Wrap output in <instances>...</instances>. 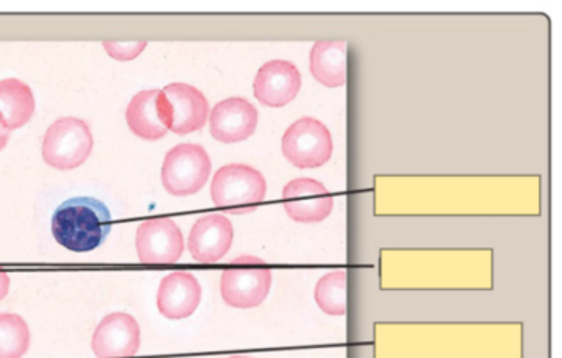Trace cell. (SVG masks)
I'll return each instance as SVG.
<instances>
[{
    "label": "cell",
    "mask_w": 562,
    "mask_h": 358,
    "mask_svg": "<svg viewBox=\"0 0 562 358\" xmlns=\"http://www.w3.org/2000/svg\"><path fill=\"white\" fill-rule=\"evenodd\" d=\"M110 210L100 200L81 197L61 203L52 219V232L64 248L88 253L101 246L111 232Z\"/></svg>",
    "instance_id": "6da1fadb"
},
{
    "label": "cell",
    "mask_w": 562,
    "mask_h": 358,
    "mask_svg": "<svg viewBox=\"0 0 562 358\" xmlns=\"http://www.w3.org/2000/svg\"><path fill=\"white\" fill-rule=\"evenodd\" d=\"M265 176L255 167L229 164L213 177L212 200L220 210L228 213H251L266 197Z\"/></svg>",
    "instance_id": "7a4b0ae2"
},
{
    "label": "cell",
    "mask_w": 562,
    "mask_h": 358,
    "mask_svg": "<svg viewBox=\"0 0 562 358\" xmlns=\"http://www.w3.org/2000/svg\"><path fill=\"white\" fill-rule=\"evenodd\" d=\"M271 269L262 259L241 256L222 275V298L236 309L258 307L271 291Z\"/></svg>",
    "instance_id": "3957f363"
},
{
    "label": "cell",
    "mask_w": 562,
    "mask_h": 358,
    "mask_svg": "<svg viewBox=\"0 0 562 358\" xmlns=\"http://www.w3.org/2000/svg\"><path fill=\"white\" fill-rule=\"evenodd\" d=\"M90 126L78 118L55 121L44 137V160L58 170H71L87 163L93 150Z\"/></svg>",
    "instance_id": "277c9868"
},
{
    "label": "cell",
    "mask_w": 562,
    "mask_h": 358,
    "mask_svg": "<svg viewBox=\"0 0 562 358\" xmlns=\"http://www.w3.org/2000/svg\"><path fill=\"white\" fill-rule=\"evenodd\" d=\"M212 160L199 144H179L167 153L162 166V183L173 197L193 195L209 182Z\"/></svg>",
    "instance_id": "5b68a950"
},
{
    "label": "cell",
    "mask_w": 562,
    "mask_h": 358,
    "mask_svg": "<svg viewBox=\"0 0 562 358\" xmlns=\"http://www.w3.org/2000/svg\"><path fill=\"white\" fill-rule=\"evenodd\" d=\"M331 153L330 131L315 118H301L282 136V154L299 169L322 167L330 160Z\"/></svg>",
    "instance_id": "8992f818"
},
{
    "label": "cell",
    "mask_w": 562,
    "mask_h": 358,
    "mask_svg": "<svg viewBox=\"0 0 562 358\" xmlns=\"http://www.w3.org/2000/svg\"><path fill=\"white\" fill-rule=\"evenodd\" d=\"M186 242L170 219H150L137 228L136 249L144 265H170L183 255Z\"/></svg>",
    "instance_id": "52a82bcc"
},
{
    "label": "cell",
    "mask_w": 562,
    "mask_h": 358,
    "mask_svg": "<svg viewBox=\"0 0 562 358\" xmlns=\"http://www.w3.org/2000/svg\"><path fill=\"white\" fill-rule=\"evenodd\" d=\"M284 210L294 222L321 223L334 210V197L324 183L314 179L291 180L282 190Z\"/></svg>",
    "instance_id": "ba28073f"
},
{
    "label": "cell",
    "mask_w": 562,
    "mask_h": 358,
    "mask_svg": "<svg viewBox=\"0 0 562 358\" xmlns=\"http://www.w3.org/2000/svg\"><path fill=\"white\" fill-rule=\"evenodd\" d=\"M140 327L133 315L113 312L94 331L93 348L98 358L133 357L139 351Z\"/></svg>",
    "instance_id": "9c48e42d"
},
{
    "label": "cell",
    "mask_w": 562,
    "mask_h": 358,
    "mask_svg": "<svg viewBox=\"0 0 562 358\" xmlns=\"http://www.w3.org/2000/svg\"><path fill=\"white\" fill-rule=\"evenodd\" d=\"M301 87V74L294 64L272 60L259 68L252 90L259 103L269 108H282L295 100Z\"/></svg>",
    "instance_id": "30bf717a"
},
{
    "label": "cell",
    "mask_w": 562,
    "mask_h": 358,
    "mask_svg": "<svg viewBox=\"0 0 562 358\" xmlns=\"http://www.w3.org/2000/svg\"><path fill=\"white\" fill-rule=\"evenodd\" d=\"M258 111L245 98H228L213 108L210 133L223 144L243 143L258 127Z\"/></svg>",
    "instance_id": "8fae6325"
},
{
    "label": "cell",
    "mask_w": 562,
    "mask_h": 358,
    "mask_svg": "<svg viewBox=\"0 0 562 358\" xmlns=\"http://www.w3.org/2000/svg\"><path fill=\"white\" fill-rule=\"evenodd\" d=\"M130 130L140 139L159 141L170 131V108L162 90L140 91L126 111Z\"/></svg>",
    "instance_id": "7c38bea8"
},
{
    "label": "cell",
    "mask_w": 562,
    "mask_h": 358,
    "mask_svg": "<svg viewBox=\"0 0 562 358\" xmlns=\"http://www.w3.org/2000/svg\"><path fill=\"white\" fill-rule=\"evenodd\" d=\"M170 108V131L179 136L202 130L209 121L210 104L205 94L192 85L172 83L164 88Z\"/></svg>",
    "instance_id": "4fadbf2b"
},
{
    "label": "cell",
    "mask_w": 562,
    "mask_h": 358,
    "mask_svg": "<svg viewBox=\"0 0 562 358\" xmlns=\"http://www.w3.org/2000/svg\"><path fill=\"white\" fill-rule=\"evenodd\" d=\"M200 301H202V286L192 272H170L160 282L157 307L164 317L172 321L189 317L196 311Z\"/></svg>",
    "instance_id": "5bb4252c"
},
{
    "label": "cell",
    "mask_w": 562,
    "mask_h": 358,
    "mask_svg": "<svg viewBox=\"0 0 562 358\" xmlns=\"http://www.w3.org/2000/svg\"><path fill=\"white\" fill-rule=\"evenodd\" d=\"M235 238L232 222L225 215H209L193 225L189 251L199 262H216L225 258Z\"/></svg>",
    "instance_id": "9a60e30c"
},
{
    "label": "cell",
    "mask_w": 562,
    "mask_h": 358,
    "mask_svg": "<svg viewBox=\"0 0 562 358\" xmlns=\"http://www.w3.org/2000/svg\"><path fill=\"white\" fill-rule=\"evenodd\" d=\"M311 74L327 88L347 83V44L341 41H321L312 47Z\"/></svg>",
    "instance_id": "2e32d148"
},
{
    "label": "cell",
    "mask_w": 562,
    "mask_h": 358,
    "mask_svg": "<svg viewBox=\"0 0 562 358\" xmlns=\"http://www.w3.org/2000/svg\"><path fill=\"white\" fill-rule=\"evenodd\" d=\"M34 113V91L27 83L18 78L0 81V121L9 131L25 126Z\"/></svg>",
    "instance_id": "e0dca14e"
},
{
    "label": "cell",
    "mask_w": 562,
    "mask_h": 358,
    "mask_svg": "<svg viewBox=\"0 0 562 358\" xmlns=\"http://www.w3.org/2000/svg\"><path fill=\"white\" fill-rule=\"evenodd\" d=\"M347 271L328 272L315 286V302L328 315L347 314Z\"/></svg>",
    "instance_id": "ac0fdd59"
},
{
    "label": "cell",
    "mask_w": 562,
    "mask_h": 358,
    "mask_svg": "<svg viewBox=\"0 0 562 358\" xmlns=\"http://www.w3.org/2000/svg\"><path fill=\"white\" fill-rule=\"evenodd\" d=\"M31 348V328L18 314H0V358H22Z\"/></svg>",
    "instance_id": "d6986e66"
},
{
    "label": "cell",
    "mask_w": 562,
    "mask_h": 358,
    "mask_svg": "<svg viewBox=\"0 0 562 358\" xmlns=\"http://www.w3.org/2000/svg\"><path fill=\"white\" fill-rule=\"evenodd\" d=\"M103 47L114 60L130 61L143 54L147 42H104Z\"/></svg>",
    "instance_id": "ffe728a7"
},
{
    "label": "cell",
    "mask_w": 562,
    "mask_h": 358,
    "mask_svg": "<svg viewBox=\"0 0 562 358\" xmlns=\"http://www.w3.org/2000/svg\"><path fill=\"white\" fill-rule=\"evenodd\" d=\"M9 288H11V278H9L8 272L0 269V301L9 294Z\"/></svg>",
    "instance_id": "44dd1931"
},
{
    "label": "cell",
    "mask_w": 562,
    "mask_h": 358,
    "mask_svg": "<svg viewBox=\"0 0 562 358\" xmlns=\"http://www.w3.org/2000/svg\"><path fill=\"white\" fill-rule=\"evenodd\" d=\"M9 137H11V131L4 126V123L0 121V150L8 146Z\"/></svg>",
    "instance_id": "7402d4cb"
},
{
    "label": "cell",
    "mask_w": 562,
    "mask_h": 358,
    "mask_svg": "<svg viewBox=\"0 0 562 358\" xmlns=\"http://www.w3.org/2000/svg\"><path fill=\"white\" fill-rule=\"evenodd\" d=\"M228 358H249V357H243V355H235V357H228Z\"/></svg>",
    "instance_id": "603a6c76"
}]
</instances>
